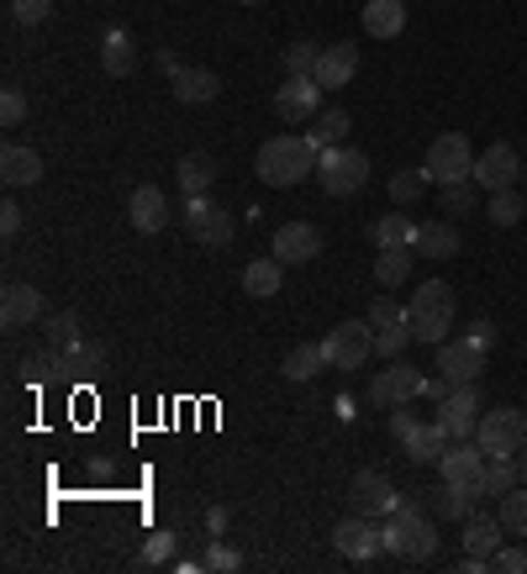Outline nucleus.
Instances as JSON below:
<instances>
[{
  "instance_id": "f257e3e1",
  "label": "nucleus",
  "mask_w": 527,
  "mask_h": 574,
  "mask_svg": "<svg viewBox=\"0 0 527 574\" xmlns=\"http://www.w3.org/2000/svg\"><path fill=\"white\" fill-rule=\"evenodd\" d=\"M316 143L312 138H269V143L259 148V159H254V169H259L264 185H275V191H290V185H301V180H312L316 174Z\"/></svg>"
},
{
  "instance_id": "f03ea898",
  "label": "nucleus",
  "mask_w": 527,
  "mask_h": 574,
  "mask_svg": "<svg viewBox=\"0 0 527 574\" xmlns=\"http://www.w3.org/2000/svg\"><path fill=\"white\" fill-rule=\"evenodd\" d=\"M407 322L417 343H432V348L449 343V333H454V290L443 285V280H422L407 306Z\"/></svg>"
},
{
  "instance_id": "7ed1b4c3",
  "label": "nucleus",
  "mask_w": 527,
  "mask_h": 574,
  "mask_svg": "<svg viewBox=\"0 0 527 574\" xmlns=\"http://www.w3.org/2000/svg\"><path fill=\"white\" fill-rule=\"evenodd\" d=\"M380 543L396 559H411V564H428L432 553H438V527L417 511V506H396L390 517H385V527H380Z\"/></svg>"
},
{
  "instance_id": "20e7f679",
  "label": "nucleus",
  "mask_w": 527,
  "mask_h": 574,
  "mask_svg": "<svg viewBox=\"0 0 527 574\" xmlns=\"http://www.w3.org/2000/svg\"><path fill=\"white\" fill-rule=\"evenodd\" d=\"M316 180H322V191L327 195H354L369 185V159H364L359 148H322V159H316Z\"/></svg>"
},
{
  "instance_id": "39448f33",
  "label": "nucleus",
  "mask_w": 527,
  "mask_h": 574,
  "mask_svg": "<svg viewBox=\"0 0 527 574\" xmlns=\"http://www.w3.org/2000/svg\"><path fill=\"white\" fill-rule=\"evenodd\" d=\"M422 174H428V185H454V180H470V174H475L470 138H464V132H443V138H432L428 159H422Z\"/></svg>"
},
{
  "instance_id": "423d86ee",
  "label": "nucleus",
  "mask_w": 527,
  "mask_h": 574,
  "mask_svg": "<svg viewBox=\"0 0 527 574\" xmlns=\"http://www.w3.org/2000/svg\"><path fill=\"white\" fill-rule=\"evenodd\" d=\"M475 443L485 448V454H517V448H527V416L517 407H496V411H480L475 422Z\"/></svg>"
},
{
  "instance_id": "0eeeda50",
  "label": "nucleus",
  "mask_w": 527,
  "mask_h": 574,
  "mask_svg": "<svg viewBox=\"0 0 527 574\" xmlns=\"http://www.w3.org/2000/svg\"><path fill=\"white\" fill-rule=\"evenodd\" d=\"M322 348H327V364H333V369L354 375V369H364V359L375 354V327H369V322H337L333 333L322 337Z\"/></svg>"
},
{
  "instance_id": "6e6552de",
  "label": "nucleus",
  "mask_w": 527,
  "mask_h": 574,
  "mask_svg": "<svg viewBox=\"0 0 527 574\" xmlns=\"http://www.w3.org/2000/svg\"><path fill=\"white\" fill-rule=\"evenodd\" d=\"M485 464H491V454L480 448L475 437H470V443H449L443 458H438L443 479H449V485H464L475 501H485Z\"/></svg>"
},
{
  "instance_id": "1a4fd4ad",
  "label": "nucleus",
  "mask_w": 527,
  "mask_h": 574,
  "mask_svg": "<svg viewBox=\"0 0 527 574\" xmlns=\"http://www.w3.org/2000/svg\"><path fill=\"white\" fill-rule=\"evenodd\" d=\"M438 427L449 432V443H470L475 437V422H480V390L475 385H449V396L438 401Z\"/></svg>"
},
{
  "instance_id": "9d476101",
  "label": "nucleus",
  "mask_w": 527,
  "mask_h": 574,
  "mask_svg": "<svg viewBox=\"0 0 527 574\" xmlns=\"http://www.w3.org/2000/svg\"><path fill=\"white\" fill-rule=\"evenodd\" d=\"M185 227H191L195 242H206V248H227L233 242V216L212 206L206 195H185Z\"/></svg>"
},
{
  "instance_id": "9b49d317",
  "label": "nucleus",
  "mask_w": 527,
  "mask_h": 574,
  "mask_svg": "<svg viewBox=\"0 0 527 574\" xmlns=\"http://www.w3.org/2000/svg\"><path fill=\"white\" fill-rule=\"evenodd\" d=\"M411 396H422V375L411 369V364H390L380 369L375 380H369V407H407Z\"/></svg>"
},
{
  "instance_id": "f8f14e48",
  "label": "nucleus",
  "mask_w": 527,
  "mask_h": 574,
  "mask_svg": "<svg viewBox=\"0 0 527 574\" xmlns=\"http://www.w3.org/2000/svg\"><path fill=\"white\" fill-rule=\"evenodd\" d=\"M333 549L343 553V559H354V564H364L369 553H380V527H375V517H364V511H354V517H343V522L333 527Z\"/></svg>"
},
{
  "instance_id": "ddd939ff",
  "label": "nucleus",
  "mask_w": 527,
  "mask_h": 574,
  "mask_svg": "<svg viewBox=\"0 0 527 574\" xmlns=\"http://www.w3.org/2000/svg\"><path fill=\"white\" fill-rule=\"evenodd\" d=\"M438 375L449 385H480V375H485V348H475V343H438Z\"/></svg>"
},
{
  "instance_id": "4468645a",
  "label": "nucleus",
  "mask_w": 527,
  "mask_h": 574,
  "mask_svg": "<svg viewBox=\"0 0 527 574\" xmlns=\"http://www.w3.org/2000/svg\"><path fill=\"white\" fill-rule=\"evenodd\" d=\"M523 174V159H517V148L512 143H491L485 153L475 159V185H485V191H512V180Z\"/></svg>"
},
{
  "instance_id": "2eb2a0df",
  "label": "nucleus",
  "mask_w": 527,
  "mask_h": 574,
  "mask_svg": "<svg viewBox=\"0 0 527 574\" xmlns=\"http://www.w3.org/2000/svg\"><path fill=\"white\" fill-rule=\"evenodd\" d=\"M348 501L359 506L364 517H390V511L401 506V496H396V485H390L385 475L364 469V475H354V490H348Z\"/></svg>"
},
{
  "instance_id": "dca6fc26",
  "label": "nucleus",
  "mask_w": 527,
  "mask_h": 574,
  "mask_svg": "<svg viewBox=\"0 0 527 574\" xmlns=\"http://www.w3.org/2000/svg\"><path fill=\"white\" fill-rule=\"evenodd\" d=\"M316 106H322V85L316 79H295V74H286V85L275 90V111L286 121H312Z\"/></svg>"
},
{
  "instance_id": "f3484780",
  "label": "nucleus",
  "mask_w": 527,
  "mask_h": 574,
  "mask_svg": "<svg viewBox=\"0 0 527 574\" xmlns=\"http://www.w3.org/2000/svg\"><path fill=\"white\" fill-rule=\"evenodd\" d=\"M316 253H322V232H316L312 221H286L275 232V259L280 263H312Z\"/></svg>"
},
{
  "instance_id": "a211bd4d",
  "label": "nucleus",
  "mask_w": 527,
  "mask_h": 574,
  "mask_svg": "<svg viewBox=\"0 0 527 574\" xmlns=\"http://www.w3.org/2000/svg\"><path fill=\"white\" fill-rule=\"evenodd\" d=\"M0 322H6V333H22L32 322H43V295L32 285H6L0 290Z\"/></svg>"
},
{
  "instance_id": "6ab92c4d",
  "label": "nucleus",
  "mask_w": 527,
  "mask_h": 574,
  "mask_svg": "<svg viewBox=\"0 0 527 574\" xmlns=\"http://www.w3.org/2000/svg\"><path fill=\"white\" fill-rule=\"evenodd\" d=\"M0 180H6L11 191L37 185V180H43V159H37V148H22V143L0 148Z\"/></svg>"
},
{
  "instance_id": "aec40b11",
  "label": "nucleus",
  "mask_w": 527,
  "mask_h": 574,
  "mask_svg": "<svg viewBox=\"0 0 527 574\" xmlns=\"http://www.w3.org/2000/svg\"><path fill=\"white\" fill-rule=\"evenodd\" d=\"M354 69H359V48L354 43H327L322 48V58H316V85H327V90H337V85H348L354 79Z\"/></svg>"
},
{
  "instance_id": "412c9836",
  "label": "nucleus",
  "mask_w": 527,
  "mask_h": 574,
  "mask_svg": "<svg viewBox=\"0 0 527 574\" xmlns=\"http://www.w3.org/2000/svg\"><path fill=\"white\" fill-rule=\"evenodd\" d=\"M127 216H132V227L138 232H164L169 227V201L159 185H143V191H132V201H127Z\"/></svg>"
},
{
  "instance_id": "4be33fe9",
  "label": "nucleus",
  "mask_w": 527,
  "mask_h": 574,
  "mask_svg": "<svg viewBox=\"0 0 527 574\" xmlns=\"http://www.w3.org/2000/svg\"><path fill=\"white\" fill-rule=\"evenodd\" d=\"M22 380L26 385H69V354H64V348L26 354V359H22Z\"/></svg>"
},
{
  "instance_id": "5701e85b",
  "label": "nucleus",
  "mask_w": 527,
  "mask_h": 574,
  "mask_svg": "<svg viewBox=\"0 0 527 574\" xmlns=\"http://www.w3.org/2000/svg\"><path fill=\"white\" fill-rule=\"evenodd\" d=\"M364 32L369 37H401L407 32V0H369L364 6Z\"/></svg>"
},
{
  "instance_id": "b1692460",
  "label": "nucleus",
  "mask_w": 527,
  "mask_h": 574,
  "mask_svg": "<svg viewBox=\"0 0 527 574\" xmlns=\"http://www.w3.org/2000/svg\"><path fill=\"white\" fill-rule=\"evenodd\" d=\"M417 253H422V259H454L459 253L454 221H443V216H438V221H422V227H417Z\"/></svg>"
},
{
  "instance_id": "393cba45",
  "label": "nucleus",
  "mask_w": 527,
  "mask_h": 574,
  "mask_svg": "<svg viewBox=\"0 0 527 574\" xmlns=\"http://www.w3.org/2000/svg\"><path fill=\"white\" fill-rule=\"evenodd\" d=\"M64 354H69V385L106 380V348H96V343H69Z\"/></svg>"
},
{
  "instance_id": "a878e982",
  "label": "nucleus",
  "mask_w": 527,
  "mask_h": 574,
  "mask_svg": "<svg viewBox=\"0 0 527 574\" xmlns=\"http://www.w3.org/2000/svg\"><path fill=\"white\" fill-rule=\"evenodd\" d=\"M100 64H106V74H117V79H127V74L138 69V48H132V37L121 26H111L100 37Z\"/></svg>"
},
{
  "instance_id": "bb28decb",
  "label": "nucleus",
  "mask_w": 527,
  "mask_h": 574,
  "mask_svg": "<svg viewBox=\"0 0 527 574\" xmlns=\"http://www.w3.org/2000/svg\"><path fill=\"white\" fill-rule=\"evenodd\" d=\"M174 96L185 100V106H206V100L222 96V79L212 69H180L174 74Z\"/></svg>"
},
{
  "instance_id": "cd10ccee",
  "label": "nucleus",
  "mask_w": 527,
  "mask_h": 574,
  "mask_svg": "<svg viewBox=\"0 0 527 574\" xmlns=\"http://www.w3.org/2000/svg\"><path fill=\"white\" fill-rule=\"evenodd\" d=\"M280 280H286V263L275 259V253H269V259H254V263H243V290H248V295H280Z\"/></svg>"
},
{
  "instance_id": "c85d7f7f",
  "label": "nucleus",
  "mask_w": 527,
  "mask_h": 574,
  "mask_svg": "<svg viewBox=\"0 0 527 574\" xmlns=\"http://www.w3.org/2000/svg\"><path fill=\"white\" fill-rule=\"evenodd\" d=\"M502 532H506V527L496 522V517H470V522H464V549L475 553V559H496V549H502Z\"/></svg>"
},
{
  "instance_id": "c756f323",
  "label": "nucleus",
  "mask_w": 527,
  "mask_h": 574,
  "mask_svg": "<svg viewBox=\"0 0 527 574\" xmlns=\"http://www.w3.org/2000/svg\"><path fill=\"white\" fill-rule=\"evenodd\" d=\"M369 238H375V248H417V221L401 212H390L369 227Z\"/></svg>"
},
{
  "instance_id": "7c9ffc66",
  "label": "nucleus",
  "mask_w": 527,
  "mask_h": 574,
  "mask_svg": "<svg viewBox=\"0 0 527 574\" xmlns=\"http://www.w3.org/2000/svg\"><path fill=\"white\" fill-rule=\"evenodd\" d=\"M322 369H327V348H322V343H301V348L286 354V380H295V385L316 380Z\"/></svg>"
},
{
  "instance_id": "2f4dec72",
  "label": "nucleus",
  "mask_w": 527,
  "mask_h": 574,
  "mask_svg": "<svg viewBox=\"0 0 527 574\" xmlns=\"http://www.w3.org/2000/svg\"><path fill=\"white\" fill-rule=\"evenodd\" d=\"M443 448H449V432L438 427V422H417V432L407 437L411 464H438V458H443Z\"/></svg>"
},
{
  "instance_id": "473e14b6",
  "label": "nucleus",
  "mask_w": 527,
  "mask_h": 574,
  "mask_svg": "<svg viewBox=\"0 0 527 574\" xmlns=\"http://www.w3.org/2000/svg\"><path fill=\"white\" fill-rule=\"evenodd\" d=\"M432 506H438V517H449V522H470V517H475V496H470L464 485H449V479L432 490Z\"/></svg>"
},
{
  "instance_id": "72a5a7b5",
  "label": "nucleus",
  "mask_w": 527,
  "mask_h": 574,
  "mask_svg": "<svg viewBox=\"0 0 527 574\" xmlns=\"http://www.w3.org/2000/svg\"><path fill=\"white\" fill-rule=\"evenodd\" d=\"M212 159L206 153H191V159H180V169H174V180H180V191L185 195H206L212 191Z\"/></svg>"
},
{
  "instance_id": "f704fd0d",
  "label": "nucleus",
  "mask_w": 527,
  "mask_h": 574,
  "mask_svg": "<svg viewBox=\"0 0 527 574\" xmlns=\"http://www.w3.org/2000/svg\"><path fill=\"white\" fill-rule=\"evenodd\" d=\"M348 127H354V121H348V111H322V117H316V127L312 132H306V138H312L316 143V153H322V148H337L343 143V138H348Z\"/></svg>"
},
{
  "instance_id": "c9c22d12",
  "label": "nucleus",
  "mask_w": 527,
  "mask_h": 574,
  "mask_svg": "<svg viewBox=\"0 0 527 574\" xmlns=\"http://www.w3.org/2000/svg\"><path fill=\"white\" fill-rule=\"evenodd\" d=\"M517 479H523V464H506V454H496L485 464V496L502 501L506 490H517Z\"/></svg>"
},
{
  "instance_id": "e433bc0d",
  "label": "nucleus",
  "mask_w": 527,
  "mask_h": 574,
  "mask_svg": "<svg viewBox=\"0 0 527 574\" xmlns=\"http://www.w3.org/2000/svg\"><path fill=\"white\" fill-rule=\"evenodd\" d=\"M411 274V248H380V259H375V280L380 285H401Z\"/></svg>"
},
{
  "instance_id": "4c0bfd02",
  "label": "nucleus",
  "mask_w": 527,
  "mask_h": 574,
  "mask_svg": "<svg viewBox=\"0 0 527 574\" xmlns=\"http://www.w3.org/2000/svg\"><path fill=\"white\" fill-rule=\"evenodd\" d=\"M422 191H428V174H422V169H396V174H390V201H396V206H411Z\"/></svg>"
},
{
  "instance_id": "58836bf2",
  "label": "nucleus",
  "mask_w": 527,
  "mask_h": 574,
  "mask_svg": "<svg viewBox=\"0 0 527 574\" xmlns=\"http://www.w3.org/2000/svg\"><path fill=\"white\" fill-rule=\"evenodd\" d=\"M43 337H49V348H69V343H79V322H74V312L43 316Z\"/></svg>"
},
{
  "instance_id": "ea45409f",
  "label": "nucleus",
  "mask_w": 527,
  "mask_h": 574,
  "mask_svg": "<svg viewBox=\"0 0 527 574\" xmlns=\"http://www.w3.org/2000/svg\"><path fill=\"white\" fill-rule=\"evenodd\" d=\"M523 212H527V206L512 191H491V206H485V216H491L496 227H517V221H523Z\"/></svg>"
},
{
  "instance_id": "a19ab883",
  "label": "nucleus",
  "mask_w": 527,
  "mask_h": 574,
  "mask_svg": "<svg viewBox=\"0 0 527 574\" xmlns=\"http://www.w3.org/2000/svg\"><path fill=\"white\" fill-rule=\"evenodd\" d=\"M316 58H322L316 43H290V48H286V74H295V79H312Z\"/></svg>"
},
{
  "instance_id": "79ce46f5",
  "label": "nucleus",
  "mask_w": 527,
  "mask_h": 574,
  "mask_svg": "<svg viewBox=\"0 0 527 574\" xmlns=\"http://www.w3.org/2000/svg\"><path fill=\"white\" fill-rule=\"evenodd\" d=\"M502 527L517 532V538H527V490H506L502 496Z\"/></svg>"
},
{
  "instance_id": "37998d69",
  "label": "nucleus",
  "mask_w": 527,
  "mask_h": 574,
  "mask_svg": "<svg viewBox=\"0 0 527 574\" xmlns=\"http://www.w3.org/2000/svg\"><path fill=\"white\" fill-rule=\"evenodd\" d=\"M443 212L449 216L475 212V180H454V185H443Z\"/></svg>"
},
{
  "instance_id": "c03bdc74",
  "label": "nucleus",
  "mask_w": 527,
  "mask_h": 574,
  "mask_svg": "<svg viewBox=\"0 0 527 574\" xmlns=\"http://www.w3.org/2000/svg\"><path fill=\"white\" fill-rule=\"evenodd\" d=\"M407 343H411V322H401V327H380V333H375V354H380V359H401Z\"/></svg>"
},
{
  "instance_id": "a18cd8bd",
  "label": "nucleus",
  "mask_w": 527,
  "mask_h": 574,
  "mask_svg": "<svg viewBox=\"0 0 527 574\" xmlns=\"http://www.w3.org/2000/svg\"><path fill=\"white\" fill-rule=\"evenodd\" d=\"M53 11V0H11V22L17 26H43Z\"/></svg>"
},
{
  "instance_id": "49530a36",
  "label": "nucleus",
  "mask_w": 527,
  "mask_h": 574,
  "mask_svg": "<svg viewBox=\"0 0 527 574\" xmlns=\"http://www.w3.org/2000/svg\"><path fill=\"white\" fill-rule=\"evenodd\" d=\"M407 322V306H396V301H375L369 306V327L380 333V327H401Z\"/></svg>"
},
{
  "instance_id": "de8ad7c7",
  "label": "nucleus",
  "mask_w": 527,
  "mask_h": 574,
  "mask_svg": "<svg viewBox=\"0 0 527 574\" xmlns=\"http://www.w3.org/2000/svg\"><path fill=\"white\" fill-rule=\"evenodd\" d=\"M0 121H6V127H22L26 121V96L22 90H6V96H0Z\"/></svg>"
},
{
  "instance_id": "09e8293b",
  "label": "nucleus",
  "mask_w": 527,
  "mask_h": 574,
  "mask_svg": "<svg viewBox=\"0 0 527 574\" xmlns=\"http://www.w3.org/2000/svg\"><path fill=\"white\" fill-rule=\"evenodd\" d=\"M491 570H502V574H523V570H527V553H523V549H496V559H491Z\"/></svg>"
},
{
  "instance_id": "8fccbe9b",
  "label": "nucleus",
  "mask_w": 527,
  "mask_h": 574,
  "mask_svg": "<svg viewBox=\"0 0 527 574\" xmlns=\"http://www.w3.org/2000/svg\"><path fill=\"white\" fill-rule=\"evenodd\" d=\"M169 553H174V538L159 532V538H148V543H143V564H164Z\"/></svg>"
},
{
  "instance_id": "3c124183",
  "label": "nucleus",
  "mask_w": 527,
  "mask_h": 574,
  "mask_svg": "<svg viewBox=\"0 0 527 574\" xmlns=\"http://www.w3.org/2000/svg\"><path fill=\"white\" fill-rule=\"evenodd\" d=\"M17 232H22V206H11V201H6V206H0V238L11 242Z\"/></svg>"
},
{
  "instance_id": "603ef678",
  "label": "nucleus",
  "mask_w": 527,
  "mask_h": 574,
  "mask_svg": "<svg viewBox=\"0 0 527 574\" xmlns=\"http://www.w3.org/2000/svg\"><path fill=\"white\" fill-rule=\"evenodd\" d=\"M390 432H396V443H407L411 432H417V422H411L407 407H390Z\"/></svg>"
},
{
  "instance_id": "864d4df0",
  "label": "nucleus",
  "mask_w": 527,
  "mask_h": 574,
  "mask_svg": "<svg viewBox=\"0 0 527 574\" xmlns=\"http://www.w3.org/2000/svg\"><path fill=\"white\" fill-rule=\"evenodd\" d=\"M201 564H206V570H238L243 559H238V553H233V549H222V543H216V549L206 553V559H201Z\"/></svg>"
},
{
  "instance_id": "5fc2aeb1",
  "label": "nucleus",
  "mask_w": 527,
  "mask_h": 574,
  "mask_svg": "<svg viewBox=\"0 0 527 574\" xmlns=\"http://www.w3.org/2000/svg\"><path fill=\"white\" fill-rule=\"evenodd\" d=\"M464 343H475V348H491V343H496V327H491V322H475V327L464 333Z\"/></svg>"
},
{
  "instance_id": "6e6d98bb",
  "label": "nucleus",
  "mask_w": 527,
  "mask_h": 574,
  "mask_svg": "<svg viewBox=\"0 0 527 574\" xmlns=\"http://www.w3.org/2000/svg\"><path fill=\"white\" fill-rule=\"evenodd\" d=\"M159 69H164L169 79H174V74H180V58H174V53H159Z\"/></svg>"
},
{
  "instance_id": "4d7b16f0",
  "label": "nucleus",
  "mask_w": 527,
  "mask_h": 574,
  "mask_svg": "<svg viewBox=\"0 0 527 574\" xmlns=\"http://www.w3.org/2000/svg\"><path fill=\"white\" fill-rule=\"evenodd\" d=\"M523 479H527V458H523Z\"/></svg>"
},
{
  "instance_id": "13d9d810",
  "label": "nucleus",
  "mask_w": 527,
  "mask_h": 574,
  "mask_svg": "<svg viewBox=\"0 0 527 574\" xmlns=\"http://www.w3.org/2000/svg\"><path fill=\"white\" fill-rule=\"evenodd\" d=\"M243 6H259V0H243Z\"/></svg>"
}]
</instances>
